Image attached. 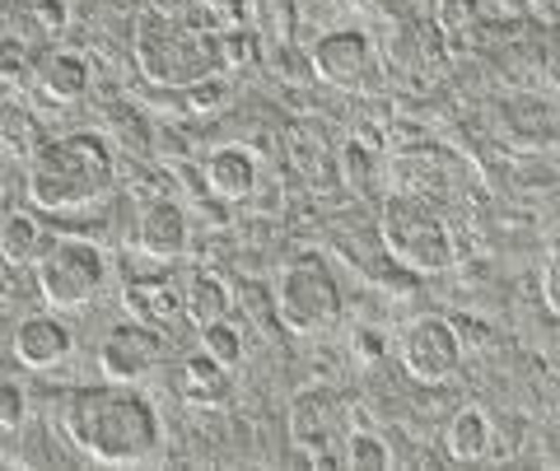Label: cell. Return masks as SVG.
I'll list each match as a JSON object with an SVG mask.
<instances>
[{"instance_id":"cell-1","label":"cell","mask_w":560,"mask_h":471,"mask_svg":"<svg viewBox=\"0 0 560 471\" xmlns=\"http://www.w3.org/2000/svg\"><path fill=\"white\" fill-rule=\"evenodd\" d=\"M61 429L98 467H140L164 448L160 411L136 392V382L103 378L94 388H75L61 407Z\"/></svg>"},{"instance_id":"cell-2","label":"cell","mask_w":560,"mask_h":471,"mask_svg":"<svg viewBox=\"0 0 560 471\" xmlns=\"http://www.w3.org/2000/svg\"><path fill=\"white\" fill-rule=\"evenodd\" d=\"M131 61L160 90H191L201 80H224L243 71V66H253L257 47L248 38V28L210 38V33H191L140 5L131 20Z\"/></svg>"},{"instance_id":"cell-3","label":"cell","mask_w":560,"mask_h":471,"mask_svg":"<svg viewBox=\"0 0 560 471\" xmlns=\"http://www.w3.org/2000/svg\"><path fill=\"white\" fill-rule=\"evenodd\" d=\"M28 201L51 215L90 211L117 182L113 145L94 131H70L57 141H43L28 154Z\"/></svg>"},{"instance_id":"cell-4","label":"cell","mask_w":560,"mask_h":471,"mask_svg":"<svg viewBox=\"0 0 560 471\" xmlns=\"http://www.w3.org/2000/svg\"><path fill=\"white\" fill-rule=\"evenodd\" d=\"M378 238H383V252L416 275H440L458 261V238H453L448 220L430 201L411 197V191H393L383 201Z\"/></svg>"},{"instance_id":"cell-5","label":"cell","mask_w":560,"mask_h":471,"mask_svg":"<svg viewBox=\"0 0 560 471\" xmlns=\"http://www.w3.org/2000/svg\"><path fill=\"white\" fill-rule=\"evenodd\" d=\"M33 281H38V294L51 313H80L108 285V257L90 238H75V234L47 238L43 257L33 261Z\"/></svg>"},{"instance_id":"cell-6","label":"cell","mask_w":560,"mask_h":471,"mask_svg":"<svg viewBox=\"0 0 560 471\" xmlns=\"http://www.w3.org/2000/svg\"><path fill=\"white\" fill-rule=\"evenodd\" d=\"M276 322L290 337H323L341 318V285L323 257H294L276 281Z\"/></svg>"},{"instance_id":"cell-7","label":"cell","mask_w":560,"mask_h":471,"mask_svg":"<svg viewBox=\"0 0 560 471\" xmlns=\"http://www.w3.org/2000/svg\"><path fill=\"white\" fill-rule=\"evenodd\" d=\"M285 429H290V444L300 448L313 467L337 471L350 429H355V411H350V401L341 392L304 388V392H294V401H290Z\"/></svg>"},{"instance_id":"cell-8","label":"cell","mask_w":560,"mask_h":471,"mask_svg":"<svg viewBox=\"0 0 560 471\" xmlns=\"http://www.w3.org/2000/svg\"><path fill=\"white\" fill-rule=\"evenodd\" d=\"M463 351H467V345H463L458 322L440 318V313H425V318H416L407 331H401V341H397L401 369H407L416 382H430V388H440V382L458 378Z\"/></svg>"},{"instance_id":"cell-9","label":"cell","mask_w":560,"mask_h":471,"mask_svg":"<svg viewBox=\"0 0 560 471\" xmlns=\"http://www.w3.org/2000/svg\"><path fill=\"white\" fill-rule=\"evenodd\" d=\"M164 355H168L164 331L131 318V322H117V327L103 331L94 360H98V374L108 382H140L160 369Z\"/></svg>"},{"instance_id":"cell-10","label":"cell","mask_w":560,"mask_h":471,"mask_svg":"<svg viewBox=\"0 0 560 471\" xmlns=\"http://www.w3.org/2000/svg\"><path fill=\"white\" fill-rule=\"evenodd\" d=\"M308 61L323 84H331V90H341V94H355L374 75V43H370V33H360V28H331L318 38Z\"/></svg>"},{"instance_id":"cell-11","label":"cell","mask_w":560,"mask_h":471,"mask_svg":"<svg viewBox=\"0 0 560 471\" xmlns=\"http://www.w3.org/2000/svg\"><path fill=\"white\" fill-rule=\"evenodd\" d=\"M191 248V224L187 211L168 197H154L140 205V220H136V252L150 257V261H183Z\"/></svg>"},{"instance_id":"cell-12","label":"cell","mask_w":560,"mask_h":471,"mask_svg":"<svg viewBox=\"0 0 560 471\" xmlns=\"http://www.w3.org/2000/svg\"><path fill=\"white\" fill-rule=\"evenodd\" d=\"M70 351H75V331H70L57 313H33V318L14 327V341H10V355L33 374L57 369V364L70 360Z\"/></svg>"},{"instance_id":"cell-13","label":"cell","mask_w":560,"mask_h":471,"mask_svg":"<svg viewBox=\"0 0 560 471\" xmlns=\"http://www.w3.org/2000/svg\"><path fill=\"white\" fill-rule=\"evenodd\" d=\"M145 10L164 14V20L191 33H210V38L238 33L243 20H248V0H145Z\"/></svg>"},{"instance_id":"cell-14","label":"cell","mask_w":560,"mask_h":471,"mask_svg":"<svg viewBox=\"0 0 560 471\" xmlns=\"http://www.w3.org/2000/svg\"><path fill=\"white\" fill-rule=\"evenodd\" d=\"M33 84H38V94L47 103L70 108V103H80L84 94H90L94 71H90V61H84L80 51H43L38 66H33Z\"/></svg>"},{"instance_id":"cell-15","label":"cell","mask_w":560,"mask_h":471,"mask_svg":"<svg viewBox=\"0 0 560 471\" xmlns=\"http://www.w3.org/2000/svg\"><path fill=\"white\" fill-rule=\"evenodd\" d=\"M121 308L131 313L136 322L145 327H173L178 318H187L183 313V285H173L168 275H136V281H127V290H121Z\"/></svg>"},{"instance_id":"cell-16","label":"cell","mask_w":560,"mask_h":471,"mask_svg":"<svg viewBox=\"0 0 560 471\" xmlns=\"http://www.w3.org/2000/svg\"><path fill=\"white\" fill-rule=\"evenodd\" d=\"M206 191L215 201H248L253 191H257V160L243 145H220V150H210L206 154Z\"/></svg>"},{"instance_id":"cell-17","label":"cell","mask_w":560,"mask_h":471,"mask_svg":"<svg viewBox=\"0 0 560 471\" xmlns=\"http://www.w3.org/2000/svg\"><path fill=\"white\" fill-rule=\"evenodd\" d=\"M230 392H234V382H230V364H220L215 355H206V351H197V355H187L183 364H178V397L183 401H191V407H224L230 401Z\"/></svg>"},{"instance_id":"cell-18","label":"cell","mask_w":560,"mask_h":471,"mask_svg":"<svg viewBox=\"0 0 560 471\" xmlns=\"http://www.w3.org/2000/svg\"><path fill=\"white\" fill-rule=\"evenodd\" d=\"M444 452H448V462H463V467L486 462L495 452V421L481 407H463L444 425Z\"/></svg>"},{"instance_id":"cell-19","label":"cell","mask_w":560,"mask_h":471,"mask_svg":"<svg viewBox=\"0 0 560 471\" xmlns=\"http://www.w3.org/2000/svg\"><path fill=\"white\" fill-rule=\"evenodd\" d=\"M230 285L220 281L215 271H191L187 275V285H183V313H187V322L191 327H210V322H220V318H230Z\"/></svg>"},{"instance_id":"cell-20","label":"cell","mask_w":560,"mask_h":471,"mask_svg":"<svg viewBox=\"0 0 560 471\" xmlns=\"http://www.w3.org/2000/svg\"><path fill=\"white\" fill-rule=\"evenodd\" d=\"M47 248V229L38 215L28 211H14L5 224H0V261H10V267H33V261L43 257Z\"/></svg>"},{"instance_id":"cell-21","label":"cell","mask_w":560,"mask_h":471,"mask_svg":"<svg viewBox=\"0 0 560 471\" xmlns=\"http://www.w3.org/2000/svg\"><path fill=\"white\" fill-rule=\"evenodd\" d=\"M486 5L481 0H434V33L448 43H467L481 33Z\"/></svg>"},{"instance_id":"cell-22","label":"cell","mask_w":560,"mask_h":471,"mask_svg":"<svg viewBox=\"0 0 560 471\" xmlns=\"http://www.w3.org/2000/svg\"><path fill=\"white\" fill-rule=\"evenodd\" d=\"M341 467L346 471H388L393 467V448L383 434L374 429H350V439H346V452H341Z\"/></svg>"},{"instance_id":"cell-23","label":"cell","mask_w":560,"mask_h":471,"mask_svg":"<svg viewBox=\"0 0 560 471\" xmlns=\"http://www.w3.org/2000/svg\"><path fill=\"white\" fill-rule=\"evenodd\" d=\"M201 351L234 369V364L243 360V351H248V341H243V327H234L230 318H220V322L201 327Z\"/></svg>"},{"instance_id":"cell-24","label":"cell","mask_w":560,"mask_h":471,"mask_svg":"<svg viewBox=\"0 0 560 471\" xmlns=\"http://www.w3.org/2000/svg\"><path fill=\"white\" fill-rule=\"evenodd\" d=\"M0 141H5L14 154H24V160H28V154L43 145V131H38V121H33V117L5 113V117H0Z\"/></svg>"},{"instance_id":"cell-25","label":"cell","mask_w":560,"mask_h":471,"mask_svg":"<svg viewBox=\"0 0 560 471\" xmlns=\"http://www.w3.org/2000/svg\"><path fill=\"white\" fill-rule=\"evenodd\" d=\"M183 94H187V103H191V113L197 117H215L224 103L234 98L230 80H201V84H191V90H183Z\"/></svg>"},{"instance_id":"cell-26","label":"cell","mask_w":560,"mask_h":471,"mask_svg":"<svg viewBox=\"0 0 560 471\" xmlns=\"http://www.w3.org/2000/svg\"><path fill=\"white\" fill-rule=\"evenodd\" d=\"M28 415V392L14 378H0V429H20Z\"/></svg>"},{"instance_id":"cell-27","label":"cell","mask_w":560,"mask_h":471,"mask_svg":"<svg viewBox=\"0 0 560 471\" xmlns=\"http://www.w3.org/2000/svg\"><path fill=\"white\" fill-rule=\"evenodd\" d=\"M14 10L33 14L43 33H57V28L66 24V0H14Z\"/></svg>"},{"instance_id":"cell-28","label":"cell","mask_w":560,"mask_h":471,"mask_svg":"<svg viewBox=\"0 0 560 471\" xmlns=\"http://www.w3.org/2000/svg\"><path fill=\"white\" fill-rule=\"evenodd\" d=\"M541 308L560 318V252H551L547 267H541Z\"/></svg>"},{"instance_id":"cell-29","label":"cell","mask_w":560,"mask_h":471,"mask_svg":"<svg viewBox=\"0 0 560 471\" xmlns=\"http://www.w3.org/2000/svg\"><path fill=\"white\" fill-rule=\"evenodd\" d=\"M10 304V275H5V267H0V308Z\"/></svg>"}]
</instances>
